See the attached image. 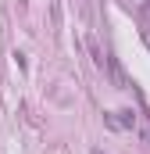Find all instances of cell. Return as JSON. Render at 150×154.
<instances>
[{"instance_id": "cell-2", "label": "cell", "mask_w": 150, "mask_h": 154, "mask_svg": "<svg viewBox=\"0 0 150 154\" xmlns=\"http://www.w3.org/2000/svg\"><path fill=\"white\" fill-rule=\"evenodd\" d=\"M107 68H111V79H114V86H118V90H129V86H132V79L122 72V65H118L114 57H107Z\"/></svg>"}, {"instance_id": "cell-4", "label": "cell", "mask_w": 150, "mask_h": 154, "mask_svg": "<svg viewBox=\"0 0 150 154\" xmlns=\"http://www.w3.org/2000/svg\"><path fill=\"white\" fill-rule=\"evenodd\" d=\"M89 154H104V151H89Z\"/></svg>"}, {"instance_id": "cell-3", "label": "cell", "mask_w": 150, "mask_h": 154, "mask_svg": "<svg viewBox=\"0 0 150 154\" xmlns=\"http://www.w3.org/2000/svg\"><path fill=\"white\" fill-rule=\"evenodd\" d=\"M89 54H93V61H97V65H104V54H100V47H97V43H89Z\"/></svg>"}, {"instance_id": "cell-5", "label": "cell", "mask_w": 150, "mask_h": 154, "mask_svg": "<svg viewBox=\"0 0 150 154\" xmlns=\"http://www.w3.org/2000/svg\"><path fill=\"white\" fill-rule=\"evenodd\" d=\"M147 7H150V0H147Z\"/></svg>"}, {"instance_id": "cell-1", "label": "cell", "mask_w": 150, "mask_h": 154, "mask_svg": "<svg viewBox=\"0 0 150 154\" xmlns=\"http://www.w3.org/2000/svg\"><path fill=\"white\" fill-rule=\"evenodd\" d=\"M104 122H107L111 129H132V125H136V111H132V108H122V111H107V115H104Z\"/></svg>"}]
</instances>
